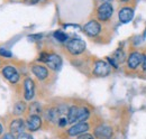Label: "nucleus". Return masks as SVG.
<instances>
[{
    "instance_id": "c85d7f7f",
    "label": "nucleus",
    "mask_w": 146,
    "mask_h": 139,
    "mask_svg": "<svg viewBox=\"0 0 146 139\" xmlns=\"http://www.w3.org/2000/svg\"><path fill=\"white\" fill-rule=\"evenodd\" d=\"M1 139H15V137H14V134H6V135H3V137Z\"/></svg>"
},
{
    "instance_id": "9b49d317",
    "label": "nucleus",
    "mask_w": 146,
    "mask_h": 139,
    "mask_svg": "<svg viewBox=\"0 0 146 139\" xmlns=\"http://www.w3.org/2000/svg\"><path fill=\"white\" fill-rule=\"evenodd\" d=\"M42 124H43V121L39 116L32 115L26 120V126H27L28 130H31V131H37L42 127Z\"/></svg>"
},
{
    "instance_id": "ddd939ff",
    "label": "nucleus",
    "mask_w": 146,
    "mask_h": 139,
    "mask_svg": "<svg viewBox=\"0 0 146 139\" xmlns=\"http://www.w3.org/2000/svg\"><path fill=\"white\" fill-rule=\"evenodd\" d=\"M47 68L53 71H58L62 66V58L57 54H50V58L47 61Z\"/></svg>"
},
{
    "instance_id": "1a4fd4ad",
    "label": "nucleus",
    "mask_w": 146,
    "mask_h": 139,
    "mask_svg": "<svg viewBox=\"0 0 146 139\" xmlns=\"http://www.w3.org/2000/svg\"><path fill=\"white\" fill-rule=\"evenodd\" d=\"M35 95V83L31 77H26L24 81V98L31 101Z\"/></svg>"
},
{
    "instance_id": "c756f323",
    "label": "nucleus",
    "mask_w": 146,
    "mask_h": 139,
    "mask_svg": "<svg viewBox=\"0 0 146 139\" xmlns=\"http://www.w3.org/2000/svg\"><path fill=\"white\" fill-rule=\"evenodd\" d=\"M119 2H121V3H128V2H130L131 0H118Z\"/></svg>"
},
{
    "instance_id": "f3484780",
    "label": "nucleus",
    "mask_w": 146,
    "mask_h": 139,
    "mask_svg": "<svg viewBox=\"0 0 146 139\" xmlns=\"http://www.w3.org/2000/svg\"><path fill=\"white\" fill-rule=\"evenodd\" d=\"M89 117H90V110H89L87 107H80V109H79V118H78V121L79 122L87 121Z\"/></svg>"
},
{
    "instance_id": "cd10ccee",
    "label": "nucleus",
    "mask_w": 146,
    "mask_h": 139,
    "mask_svg": "<svg viewBox=\"0 0 146 139\" xmlns=\"http://www.w3.org/2000/svg\"><path fill=\"white\" fill-rule=\"evenodd\" d=\"M39 1H40V0H24V2L27 3V5H36Z\"/></svg>"
},
{
    "instance_id": "412c9836",
    "label": "nucleus",
    "mask_w": 146,
    "mask_h": 139,
    "mask_svg": "<svg viewBox=\"0 0 146 139\" xmlns=\"http://www.w3.org/2000/svg\"><path fill=\"white\" fill-rule=\"evenodd\" d=\"M48 58H50V54H48V53L42 52L40 54H39V56H38L37 61H38V62H43V63H47Z\"/></svg>"
},
{
    "instance_id": "a878e982",
    "label": "nucleus",
    "mask_w": 146,
    "mask_h": 139,
    "mask_svg": "<svg viewBox=\"0 0 146 139\" xmlns=\"http://www.w3.org/2000/svg\"><path fill=\"white\" fill-rule=\"evenodd\" d=\"M78 139H96L94 138V136L91 135V134H83V135H80V136H78Z\"/></svg>"
},
{
    "instance_id": "2f4dec72",
    "label": "nucleus",
    "mask_w": 146,
    "mask_h": 139,
    "mask_svg": "<svg viewBox=\"0 0 146 139\" xmlns=\"http://www.w3.org/2000/svg\"><path fill=\"white\" fill-rule=\"evenodd\" d=\"M1 132H2V126L0 124V134H1Z\"/></svg>"
},
{
    "instance_id": "b1692460",
    "label": "nucleus",
    "mask_w": 146,
    "mask_h": 139,
    "mask_svg": "<svg viewBox=\"0 0 146 139\" xmlns=\"http://www.w3.org/2000/svg\"><path fill=\"white\" fill-rule=\"evenodd\" d=\"M144 56H143V62H142V66H141V72L146 73V51H144Z\"/></svg>"
},
{
    "instance_id": "f03ea898",
    "label": "nucleus",
    "mask_w": 146,
    "mask_h": 139,
    "mask_svg": "<svg viewBox=\"0 0 146 139\" xmlns=\"http://www.w3.org/2000/svg\"><path fill=\"white\" fill-rule=\"evenodd\" d=\"M111 72V66L107 61L104 60H97L93 63L92 68V74L97 77H106Z\"/></svg>"
},
{
    "instance_id": "7c9ffc66",
    "label": "nucleus",
    "mask_w": 146,
    "mask_h": 139,
    "mask_svg": "<svg viewBox=\"0 0 146 139\" xmlns=\"http://www.w3.org/2000/svg\"><path fill=\"white\" fill-rule=\"evenodd\" d=\"M102 1H104V2H111L112 0H102Z\"/></svg>"
},
{
    "instance_id": "aec40b11",
    "label": "nucleus",
    "mask_w": 146,
    "mask_h": 139,
    "mask_svg": "<svg viewBox=\"0 0 146 139\" xmlns=\"http://www.w3.org/2000/svg\"><path fill=\"white\" fill-rule=\"evenodd\" d=\"M26 103L24 101H19L15 104V108H14V111L16 115H23L25 111H26Z\"/></svg>"
},
{
    "instance_id": "5701e85b",
    "label": "nucleus",
    "mask_w": 146,
    "mask_h": 139,
    "mask_svg": "<svg viewBox=\"0 0 146 139\" xmlns=\"http://www.w3.org/2000/svg\"><path fill=\"white\" fill-rule=\"evenodd\" d=\"M0 55L3 56V57H11L13 56L11 52L8 51V50H6V48H0Z\"/></svg>"
},
{
    "instance_id": "f8f14e48",
    "label": "nucleus",
    "mask_w": 146,
    "mask_h": 139,
    "mask_svg": "<svg viewBox=\"0 0 146 139\" xmlns=\"http://www.w3.org/2000/svg\"><path fill=\"white\" fill-rule=\"evenodd\" d=\"M32 72L39 81H44L48 77V70L46 66L40 64H34L32 66Z\"/></svg>"
},
{
    "instance_id": "2eb2a0df",
    "label": "nucleus",
    "mask_w": 146,
    "mask_h": 139,
    "mask_svg": "<svg viewBox=\"0 0 146 139\" xmlns=\"http://www.w3.org/2000/svg\"><path fill=\"white\" fill-rule=\"evenodd\" d=\"M112 58H113V61H115L118 65H120V64L126 63L127 56H126L125 51H124L123 48H117V50L113 52V54H112Z\"/></svg>"
},
{
    "instance_id": "dca6fc26",
    "label": "nucleus",
    "mask_w": 146,
    "mask_h": 139,
    "mask_svg": "<svg viewBox=\"0 0 146 139\" xmlns=\"http://www.w3.org/2000/svg\"><path fill=\"white\" fill-rule=\"evenodd\" d=\"M79 109H80V107H78V105H71L69 108V112H68V121H69V123L78 122Z\"/></svg>"
},
{
    "instance_id": "39448f33",
    "label": "nucleus",
    "mask_w": 146,
    "mask_h": 139,
    "mask_svg": "<svg viewBox=\"0 0 146 139\" xmlns=\"http://www.w3.org/2000/svg\"><path fill=\"white\" fill-rule=\"evenodd\" d=\"M93 135L96 139H111L113 136V129L109 124L101 123L94 128Z\"/></svg>"
},
{
    "instance_id": "a211bd4d",
    "label": "nucleus",
    "mask_w": 146,
    "mask_h": 139,
    "mask_svg": "<svg viewBox=\"0 0 146 139\" xmlns=\"http://www.w3.org/2000/svg\"><path fill=\"white\" fill-rule=\"evenodd\" d=\"M54 38L57 40V42H60V43H66L68 40H69V36L65 34L64 32H62V30H56L54 32Z\"/></svg>"
},
{
    "instance_id": "6ab92c4d",
    "label": "nucleus",
    "mask_w": 146,
    "mask_h": 139,
    "mask_svg": "<svg viewBox=\"0 0 146 139\" xmlns=\"http://www.w3.org/2000/svg\"><path fill=\"white\" fill-rule=\"evenodd\" d=\"M29 112H31L29 116H32V115L39 116L40 112H42V108H40L39 103H38V102H33V103L31 104V107H29Z\"/></svg>"
},
{
    "instance_id": "4be33fe9",
    "label": "nucleus",
    "mask_w": 146,
    "mask_h": 139,
    "mask_svg": "<svg viewBox=\"0 0 146 139\" xmlns=\"http://www.w3.org/2000/svg\"><path fill=\"white\" fill-rule=\"evenodd\" d=\"M68 123H69V121H68V117H62V118H60V119H58V121H57V126H58V127H61V128H63V127H65Z\"/></svg>"
},
{
    "instance_id": "6e6552de",
    "label": "nucleus",
    "mask_w": 146,
    "mask_h": 139,
    "mask_svg": "<svg viewBox=\"0 0 146 139\" xmlns=\"http://www.w3.org/2000/svg\"><path fill=\"white\" fill-rule=\"evenodd\" d=\"M134 8L131 7H128V6H125V7H121L118 11V19L121 24H128L133 20L134 18Z\"/></svg>"
},
{
    "instance_id": "7ed1b4c3",
    "label": "nucleus",
    "mask_w": 146,
    "mask_h": 139,
    "mask_svg": "<svg viewBox=\"0 0 146 139\" xmlns=\"http://www.w3.org/2000/svg\"><path fill=\"white\" fill-rule=\"evenodd\" d=\"M86 43L81 38H71L66 42V50L73 56L80 55L86 51Z\"/></svg>"
},
{
    "instance_id": "0eeeda50",
    "label": "nucleus",
    "mask_w": 146,
    "mask_h": 139,
    "mask_svg": "<svg viewBox=\"0 0 146 139\" xmlns=\"http://www.w3.org/2000/svg\"><path fill=\"white\" fill-rule=\"evenodd\" d=\"M89 129H90V126H89V123H88V122H86V121L78 122V123L73 124L72 127L68 130V135H69V136H71V137L80 136V135L86 134Z\"/></svg>"
},
{
    "instance_id": "4468645a",
    "label": "nucleus",
    "mask_w": 146,
    "mask_h": 139,
    "mask_svg": "<svg viewBox=\"0 0 146 139\" xmlns=\"http://www.w3.org/2000/svg\"><path fill=\"white\" fill-rule=\"evenodd\" d=\"M25 129V121L23 119H16L13 120L10 123V131L11 134H21Z\"/></svg>"
},
{
    "instance_id": "9d476101",
    "label": "nucleus",
    "mask_w": 146,
    "mask_h": 139,
    "mask_svg": "<svg viewBox=\"0 0 146 139\" xmlns=\"http://www.w3.org/2000/svg\"><path fill=\"white\" fill-rule=\"evenodd\" d=\"M2 75L5 76V79H7L13 84L17 83L19 80V73L17 72V70L11 65H7L2 69Z\"/></svg>"
},
{
    "instance_id": "bb28decb",
    "label": "nucleus",
    "mask_w": 146,
    "mask_h": 139,
    "mask_svg": "<svg viewBox=\"0 0 146 139\" xmlns=\"http://www.w3.org/2000/svg\"><path fill=\"white\" fill-rule=\"evenodd\" d=\"M28 38H29L32 42H36V40H39V39L42 38V35H40V34L31 35V36H28Z\"/></svg>"
},
{
    "instance_id": "423d86ee",
    "label": "nucleus",
    "mask_w": 146,
    "mask_h": 139,
    "mask_svg": "<svg viewBox=\"0 0 146 139\" xmlns=\"http://www.w3.org/2000/svg\"><path fill=\"white\" fill-rule=\"evenodd\" d=\"M101 30H102L101 25H100V23H99L98 20H96V19L89 20V21L84 25V27H83L84 34L87 35V36H89V37H97V36H99V35L101 34Z\"/></svg>"
},
{
    "instance_id": "f257e3e1",
    "label": "nucleus",
    "mask_w": 146,
    "mask_h": 139,
    "mask_svg": "<svg viewBox=\"0 0 146 139\" xmlns=\"http://www.w3.org/2000/svg\"><path fill=\"white\" fill-rule=\"evenodd\" d=\"M143 56L144 53L141 51H131L129 53L126 60V65H125V71L129 75L131 74H136L138 72H141V66H142V62H143Z\"/></svg>"
},
{
    "instance_id": "393cba45",
    "label": "nucleus",
    "mask_w": 146,
    "mask_h": 139,
    "mask_svg": "<svg viewBox=\"0 0 146 139\" xmlns=\"http://www.w3.org/2000/svg\"><path fill=\"white\" fill-rule=\"evenodd\" d=\"M17 139H34L33 138V136H31L29 134H26V132H21V134H19Z\"/></svg>"
},
{
    "instance_id": "20e7f679",
    "label": "nucleus",
    "mask_w": 146,
    "mask_h": 139,
    "mask_svg": "<svg viewBox=\"0 0 146 139\" xmlns=\"http://www.w3.org/2000/svg\"><path fill=\"white\" fill-rule=\"evenodd\" d=\"M113 15V7L110 2H102L97 8V18L99 21L107 23Z\"/></svg>"
}]
</instances>
